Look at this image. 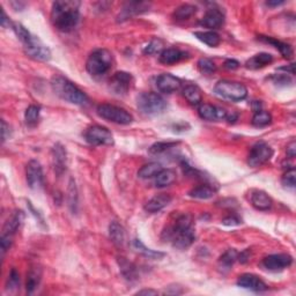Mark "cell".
Wrapping results in <instances>:
<instances>
[{"mask_svg": "<svg viewBox=\"0 0 296 296\" xmlns=\"http://www.w3.org/2000/svg\"><path fill=\"white\" fill-rule=\"evenodd\" d=\"M80 2L59 0L52 4L51 22L56 29L63 32L72 31L80 20Z\"/></svg>", "mask_w": 296, "mask_h": 296, "instance_id": "obj_1", "label": "cell"}, {"mask_svg": "<svg viewBox=\"0 0 296 296\" xmlns=\"http://www.w3.org/2000/svg\"><path fill=\"white\" fill-rule=\"evenodd\" d=\"M162 238L172 243L174 248L180 250H185L191 246L196 238L192 217L189 214H182L178 217L174 225L167 227L162 234Z\"/></svg>", "mask_w": 296, "mask_h": 296, "instance_id": "obj_2", "label": "cell"}, {"mask_svg": "<svg viewBox=\"0 0 296 296\" xmlns=\"http://www.w3.org/2000/svg\"><path fill=\"white\" fill-rule=\"evenodd\" d=\"M13 30L18 36L20 42L22 43L26 54L32 59L39 60V62H49L51 59V51L46 44L42 43L38 37H36L26 27L21 23H13Z\"/></svg>", "mask_w": 296, "mask_h": 296, "instance_id": "obj_3", "label": "cell"}, {"mask_svg": "<svg viewBox=\"0 0 296 296\" xmlns=\"http://www.w3.org/2000/svg\"><path fill=\"white\" fill-rule=\"evenodd\" d=\"M51 86L55 94L66 102L76 105H87L89 103L86 93L62 75H55L51 80Z\"/></svg>", "mask_w": 296, "mask_h": 296, "instance_id": "obj_4", "label": "cell"}, {"mask_svg": "<svg viewBox=\"0 0 296 296\" xmlns=\"http://www.w3.org/2000/svg\"><path fill=\"white\" fill-rule=\"evenodd\" d=\"M112 64L113 57L110 51L107 49H96L88 57L86 70L94 78H100L111 70Z\"/></svg>", "mask_w": 296, "mask_h": 296, "instance_id": "obj_5", "label": "cell"}, {"mask_svg": "<svg viewBox=\"0 0 296 296\" xmlns=\"http://www.w3.org/2000/svg\"><path fill=\"white\" fill-rule=\"evenodd\" d=\"M139 111L145 116H159L167 109V102L161 95L153 92H145L137 97Z\"/></svg>", "mask_w": 296, "mask_h": 296, "instance_id": "obj_6", "label": "cell"}, {"mask_svg": "<svg viewBox=\"0 0 296 296\" xmlns=\"http://www.w3.org/2000/svg\"><path fill=\"white\" fill-rule=\"evenodd\" d=\"M214 92L222 99L232 101V102H240L248 96V89L244 84L236 81L220 80L214 87Z\"/></svg>", "mask_w": 296, "mask_h": 296, "instance_id": "obj_7", "label": "cell"}, {"mask_svg": "<svg viewBox=\"0 0 296 296\" xmlns=\"http://www.w3.org/2000/svg\"><path fill=\"white\" fill-rule=\"evenodd\" d=\"M97 115H99L101 118H103L108 121H111V123L119 124V125H129L133 121V117L131 113L125 109L117 107V105L113 104H108L103 103L100 104L96 109Z\"/></svg>", "mask_w": 296, "mask_h": 296, "instance_id": "obj_8", "label": "cell"}, {"mask_svg": "<svg viewBox=\"0 0 296 296\" xmlns=\"http://www.w3.org/2000/svg\"><path fill=\"white\" fill-rule=\"evenodd\" d=\"M84 139L93 146H110L113 144V137L107 128L93 125L84 131Z\"/></svg>", "mask_w": 296, "mask_h": 296, "instance_id": "obj_9", "label": "cell"}, {"mask_svg": "<svg viewBox=\"0 0 296 296\" xmlns=\"http://www.w3.org/2000/svg\"><path fill=\"white\" fill-rule=\"evenodd\" d=\"M272 156L273 149L271 148V146L265 143H257L256 145L252 146V148H251L248 157V163L250 167L252 168L261 167L262 164H264L265 162L269 161Z\"/></svg>", "mask_w": 296, "mask_h": 296, "instance_id": "obj_10", "label": "cell"}, {"mask_svg": "<svg viewBox=\"0 0 296 296\" xmlns=\"http://www.w3.org/2000/svg\"><path fill=\"white\" fill-rule=\"evenodd\" d=\"M133 78L132 75L128 72L120 71L116 72L115 74L111 76L110 82H109V88L115 95L124 96L128 94V92L131 88Z\"/></svg>", "mask_w": 296, "mask_h": 296, "instance_id": "obj_11", "label": "cell"}, {"mask_svg": "<svg viewBox=\"0 0 296 296\" xmlns=\"http://www.w3.org/2000/svg\"><path fill=\"white\" fill-rule=\"evenodd\" d=\"M293 264V257L288 253H275L270 255V256L263 259L262 265L267 271H272V272H278V271H282L289 267Z\"/></svg>", "mask_w": 296, "mask_h": 296, "instance_id": "obj_12", "label": "cell"}, {"mask_svg": "<svg viewBox=\"0 0 296 296\" xmlns=\"http://www.w3.org/2000/svg\"><path fill=\"white\" fill-rule=\"evenodd\" d=\"M26 178L28 186L32 190H38L43 186L44 176L42 165L38 161L31 160L28 162L26 168Z\"/></svg>", "mask_w": 296, "mask_h": 296, "instance_id": "obj_13", "label": "cell"}, {"mask_svg": "<svg viewBox=\"0 0 296 296\" xmlns=\"http://www.w3.org/2000/svg\"><path fill=\"white\" fill-rule=\"evenodd\" d=\"M151 8V4L144 3V2H131L125 4V6L121 8L120 13L117 16V21L123 22L126 20L133 18V16L140 15L145 13V12L149 11Z\"/></svg>", "mask_w": 296, "mask_h": 296, "instance_id": "obj_14", "label": "cell"}, {"mask_svg": "<svg viewBox=\"0 0 296 296\" xmlns=\"http://www.w3.org/2000/svg\"><path fill=\"white\" fill-rule=\"evenodd\" d=\"M237 286L243 289L256 291V293H262L267 289V285L261 278L250 273L240 275L237 279Z\"/></svg>", "mask_w": 296, "mask_h": 296, "instance_id": "obj_15", "label": "cell"}, {"mask_svg": "<svg viewBox=\"0 0 296 296\" xmlns=\"http://www.w3.org/2000/svg\"><path fill=\"white\" fill-rule=\"evenodd\" d=\"M182 86V81L170 73L160 74L156 79V87L161 93L164 94H173L177 92Z\"/></svg>", "mask_w": 296, "mask_h": 296, "instance_id": "obj_16", "label": "cell"}, {"mask_svg": "<svg viewBox=\"0 0 296 296\" xmlns=\"http://www.w3.org/2000/svg\"><path fill=\"white\" fill-rule=\"evenodd\" d=\"M198 113H199L200 118L209 121L226 119L227 115H228L225 109L207 103H201L199 107H198Z\"/></svg>", "mask_w": 296, "mask_h": 296, "instance_id": "obj_17", "label": "cell"}, {"mask_svg": "<svg viewBox=\"0 0 296 296\" xmlns=\"http://www.w3.org/2000/svg\"><path fill=\"white\" fill-rule=\"evenodd\" d=\"M224 23H225V15L220 10H219V8H216V7L209 8L200 21V24L202 27L208 28V29H210L212 31L214 29H219V28L222 27V24Z\"/></svg>", "mask_w": 296, "mask_h": 296, "instance_id": "obj_18", "label": "cell"}, {"mask_svg": "<svg viewBox=\"0 0 296 296\" xmlns=\"http://www.w3.org/2000/svg\"><path fill=\"white\" fill-rule=\"evenodd\" d=\"M189 58V54L185 51H182L180 49L176 48H168L163 49L160 54V63L164 65H174L176 63H180L181 60H184Z\"/></svg>", "mask_w": 296, "mask_h": 296, "instance_id": "obj_19", "label": "cell"}, {"mask_svg": "<svg viewBox=\"0 0 296 296\" xmlns=\"http://www.w3.org/2000/svg\"><path fill=\"white\" fill-rule=\"evenodd\" d=\"M66 151L64 146L56 144L52 148V164H54L55 173L60 176L66 170Z\"/></svg>", "mask_w": 296, "mask_h": 296, "instance_id": "obj_20", "label": "cell"}, {"mask_svg": "<svg viewBox=\"0 0 296 296\" xmlns=\"http://www.w3.org/2000/svg\"><path fill=\"white\" fill-rule=\"evenodd\" d=\"M173 197L167 193H160L154 196L145 205V210L148 213H156L163 209L172 202Z\"/></svg>", "mask_w": 296, "mask_h": 296, "instance_id": "obj_21", "label": "cell"}, {"mask_svg": "<svg viewBox=\"0 0 296 296\" xmlns=\"http://www.w3.org/2000/svg\"><path fill=\"white\" fill-rule=\"evenodd\" d=\"M250 201L253 207L258 210H269L273 205L272 198L262 190H255L251 192Z\"/></svg>", "mask_w": 296, "mask_h": 296, "instance_id": "obj_22", "label": "cell"}, {"mask_svg": "<svg viewBox=\"0 0 296 296\" xmlns=\"http://www.w3.org/2000/svg\"><path fill=\"white\" fill-rule=\"evenodd\" d=\"M24 219V214L22 210H15L12 216L7 219L3 228V235H7V236H13V235L18 232L20 226L22 225Z\"/></svg>", "mask_w": 296, "mask_h": 296, "instance_id": "obj_23", "label": "cell"}, {"mask_svg": "<svg viewBox=\"0 0 296 296\" xmlns=\"http://www.w3.org/2000/svg\"><path fill=\"white\" fill-rule=\"evenodd\" d=\"M40 280H42V269L37 265L31 266L27 273V293H34L39 286Z\"/></svg>", "mask_w": 296, "mask_h": 296, "instance_id": "obj_24", "label": "cell"}, {"mask_svg": "<svg viewBox=\"0 0 296 296\" xmlns=\"http://www.w3.org/2000/svg\"><path fill=\"white\" fill-rule=\"evenodd\" d=\"M273 62L272 55L266 54V52H262V54H257L253 57H251L249 60H246L245 67L248 70H259L267 66V65Z\"/></svg>", "mask_w": 296, "mask_h": 296, "instance_id": "obj_25", "label": "cell"}, {"mask_svg": "<svg viewBox=\"0 0 296 296\" xmlns=\"http://www.w3.org/2000/svg\"><path fill=\"white\" fill-rule=\"evenodd\" d=\"M109 236H110L113 244L121 248L125 244V229L121 227L118 222L113 221L109 226Z\"/></svg>", "mask_w": 296, "mask_h": 296, "instance_id": "obj_26", "label": "cell"}, {"mask_svg": "<svg viewBox=\"0 0 296 296\" xmlns=\"http://www.w3.org/2000/svg\"><path fill=\"white\" fill-rule=\"evenodd\" d=\"M183 96L190 104L194 105V107H199L201 104V91L196 84H188V86H185L183 89Z\"/></svg>", "mask_w": 296, "mask_h": 296, "instance_id": "obj_27", "label": "cell"}, {"mask_svg": "<svg viewBox=\"0 0 296 296\" xmlns=\"http://www.w3.org/2000/svg\"><path fill=\"white\" fill-rule=\"evenodd\" d=\"M176 172L174 169H162L155 176V185L157 188H165L176 181Z\"/></svg>", "mask_w": 296, "mask_h": 296, "instance_id": "obj_28", "label": "cell"}, {"mask_svg": "<svg viewBox=\"0 0 296 296\" xmlns=\"http://www.w3.org/2000/svg\"><path fill=\"white\" fill-rule=\"evenodd\" d=\"M259 38H261L262 40H264L265 43L272 44V46L277 48L278 50L280 51V54L282 55L283 58L290 59L291 57H293L294 52H293V49H291L289 44L283 43V42H281V40H278V39L272 38V37H267V36H259Z\"/></svg>", "mask_w": 296, "mask_h": 296, "instance_id": "obj_29", "label": "cell"}, {"mask_svg": "<svg viewBox=\"0 0 296 296\" xmlns=\"http://www.w3.org/2000/svg\"><path fill=\"white\" fill-rule=\"evenodd\" d=\"M193 35L196 36V37L199 39L200 42H202L204 44H206V46H208L210 48L218 47L221 42V38H220V36H219L218 32L212 31V30L196 31Z\"/></svg>", "mask_w": 296, "mask_h": 296, "instance_id": "obj_30", "label": "cell"}, {"mask_svg": "<svg viewBox=\"0 0 296 296\" xmlns=\"http://www.w3.org/2000/svg\"><path fill=\"white\" fill-rule=\"evenodd\" d=\"M214 194H216V190H214L212 186L207 184H202L197 186V188L192 189L191 191L189 192V196L194 199H200V200H206L212 198Z\"/></svg>", "mask_w": 296, "mask_h": 296, "instance_id": "obj_31", "label": "cell"}, {"mask_svg": "<svg viewBox=\"0 0 296 296\" xmlns=\"http://www.w3.org/2000/svg\"><path fill=\"white\" fill-rule=\"evenodd\" d=\"M162 169L163 168H162V165L160 163H157V162H151V163L145 164L140 168L139 172H138V176L143 178V180H148V178L155 177Z\"/></svg>", "mask_w": 296, "mask_h": 296, "instance_id": "obj_32", "label": "cell"}, {"mask_svg": "<svg viewBox=\"0 0 296 296\" xmlns=\"http://www.w3.org/2000/svg\"><path fill=\"white\" fill-rule=\"evenodd\" d=\"M39 113L40 108L38 105L31 104L26 109V112H24V120H26V124L28 126H35V125H37L39 120Z\"/></svg>", "mask_w": 296, "mask_h": 296, "instance_id": "obj_33", "label": "cell"}, {"mask_svg": "<svg viewBox=\"0 0 296 296\" xmlns=\"http://www.w3.org/2000/svg\"><path fill=\"white\" fill-rule=\"evenodd\" d=\"M194 13H196V7L190 5V4H184V5H181L176 8L175 12H174V18L178 21H183V20L191 18Z\"/></svg>", "mask_w": 296, "mask_h": 296, "instance_id": "obj_34", "label": "cell"}, {"mask_svg": "<svg viewBox=\"0 0 296 296\" xmlns=\"http://www.w3.org/2000/svg\"><path fill=\"white\" fill-rule=\"evenodd\" d=\"M118 263H119L121 273H123V275L128 279V280L132 281V280H135V279H137V270H136V267L133 266V264L128 262L125 258H119Z\"/></svg>", "mask_w": 296, "mask_h": 296, "instance_id": "obj_35", "label": "cell"}, {"mask_svg": "<svg viewBox=\"0 0 296 296\" xmlns=\"http://www.w3.org/2000/svg\"><path fill=\"white\" fill-rule=\"evenodd\" d=\"M271 121H272V116L264 110L256 111L252 117V125L256 128L267 126L271 124Z\"/></svg>", "mask_w": 296, "mask_h": 296, "instance_id": "obj_36", "label": "cell"}, {"mask_svg": "<svg viewBox=\"0 0 296 296\" xmlns=\"http://www.w3.org/2000/svg\"><path fill=\"white\" fill-rule=\"evenodd\" d=\"M238 258V252L235 249H229L227 250L226 252L222 255L219 259V264L221 267H225V269H230L234 265V263L237 261Z\"/></svg>", "mask_w": 296, "mask_h": 296, "instance_id": "obj_37", "label": "cell"}, {"mask_svg": "<svg viewBox=\"0 0 296 296\" xmlns=\"http://www.w3.org/2000/svg\"><path fill=\"white\" fill-rule=\"evenodd\" d=\"M198 68L204 74H213L217 71V65L209 58H200L198 60Z\"/></svg>", "mask_w": 296, "mask_h": 296, "instance_id": "obj_38", "label": "cell"}, {"mask_svg": "<svg viewBox=\"0 0 296 296\" xmlns=\"http://www.w3.org/2000/svg\"><path fill=\"white\" fill-rule=\"evenodd\" d=\"M162 50H163V43H162V40L159 38H154L144 48V54L145 55L161 54Z\"/></svg>", "mask_w": 296, "mask_h": 296, "instance_id": "obj_39", "label": "cell"}, {"mask_svg": "<svg viewBox=\"0 0 296 296\" xmlns=\"http://www.w3.org/2000/svg\"><path fill=\"white\" fill-rule=\"evenodd\" d=\"M68 206H70L72 212H75L76 206H78V192H76V186L73 181L70 182V186H68Z\"/></svg>", "mask_w": 296, "mask_h": 296, "instance_id": "obj_40", "label": "cell"}, {"mask_svg": "<svg viewBox=\"0 0 296 296\" xmlns=\"http://www.w3.org/2000/svg\"><path fill=\"white\" fill-rule=\"evenodd\" d=\"M177 143H165V141H159V143H155L151 146V148H149V153L157 155V154H162V153L167 152L168 149L175 147Z\"/></svg>", "mask_w": 296, "mask_h": 296, "instance_id": "obj_41", "label": "cell"}, {"mask_svg": "<svg viewBox=\"0 0 296 296\" xmlns=\"http://www.w3.org/2000/svg\"><path fill=\"white\" fill-rule=\"evenodd\" d=\"M20 286V274L18 271L13 269L11 271L10 275H8L7 279V283H6V289L7 290H13V289H18Z\"/></svg>", "mask_w": 296, "mask_h": 296, "instance_id": "obj_42", "label": "cell"}, {"mask_svg": "<svg viewBox=\"0 0 296 296\" xmlns=\"http://www.w3.org/2000/svg\"><path fill=\"white\" fill-rule=\"evenodd\" d=\"M133 245H135V248L140 251V252H143L145 256H148V257H153V258H159L163 256V253L161 252H156V251H153L151 249H147L146 246L141 243L140 240H135L133 241Z\"/></svg>", "mask_w": 296, "mask_h": 296, "instance_id": "obj_43", "label": "cell"}, {"mask_svg": "<svg viewBox=\"0 0 296 296\" xmlns=\"http://www.w3.org/2000/svg\"><path fill=\"white\" fill-rule=\"evenodd\" d=\"M295 178H296L295 169L291 168L289 170H287V172L283 174L282 180H281L283 186H286V188L294 189L295 188Z\"/></svg>", "mask_w": 296, "mask_h": 296, "instance_id": "obj_44", "label": "cell"}, {"mask_svg": "<svg viewBox=\"0 0 296 296\" xmlns=\"http://www.w3.org/2000/svg\"><path fill=\"white\" fill-rule=\"evenodd\" d=\"M11 136V129H10V125H8L5 120H2V139H3V143H5V141L10 138Z\"/></svg>", "mask_w": 296, "mask_h": 296, "instance_id": "obj_45", "label": "cell"}, {"mask_svg": "<svg viewBox=\"0 0 296 296\" xmlns=\"http://www.w3.org/2000/svg\"><path fill=\"white\" fill-rule=\"evenodd\" d=\"M224 66L227 68V70H237L238 67H240V63L237 62L236 59H227Z\"/></svg>", "mask_w": 296, "mask_h": 296, "instance_id": "obj_46", "label": "cell"}, {"mask_svg": "<svg viewBox=\"0 0 296 296\" xmlns=\"http://www.w3.org/2000/svg\"><path fill=\"white\" fill-rule=\"evenodd\" d=\"M240 219H237L236 217H228L224 219V221H222V224L225 226H237L240 225Z\"/></svg>", "mask_w": 296, "mask_h": 296, "instance_id": "obj_47", "label": "cell"}, {"mask_svg": "<svg viewBox=\"0 0 296 296\" xmlns=\"http://www.w3.org/2000/svg\"><path fill=\"white\" fill-rule=\"evenodd\" d=\"M0 24H2V26L4 28H7V27H10V26H13V24L11 23L10 19H8L6 12L4 11V8H2V18H0Z\"/></svg>", "mask_w": 296, "mask_h": 296, "instance_id": "obj_48", "label": "cell"}, {"mask_svg": "<svg viewBox=\"0 0 296 296\" xmlns=\"http://www.w3.org/2000/svg\"><path fill=\"white\" fill-rule=\"evenodd\" d=\"M296 155V144L295 141H291L289 145H287V156L289 159H294Z\"/></svg>", "mask_w": 296, "mask_h": 296, "instance_id": "obj_49", "label": "cell"}, {"mask_svg": "<svg viewBox=\"0 0 296 296\" xmlns=\"http://www.w3.org/2000/svg\"><path fill=\"white\" fill-rule=\"evenodd\" d=\"M272 79L274 80V83H277V84L278 83H287V82H289V81H290V79L286 74L274 75Z\"/></svg>", "mask_w": 296, "mask_h": 296, "instance_id": "obj_50", "label": "cell"}, {"mask_svg": "<svg viewBox=\"0 0 296 296\" xmlns=\"http://www.w3.org/2000/svg\"><path fill=\"white\" fill-rule=\"evenodd\" d=\"M237 259L241 263H243V264H244V263H246V262H249V259H250V251L249 250L243 251V252H241L240 255H238V258Z\"/></svg>", "mask_w": 296, "mask_h": 296, "instance_id": "obj_51", "label": "cell"}, {"mask_svg": "<svg viewBox=\"0 0 296 296\" xmlns=\"http://www.w3.org/2000/svg\"><path fill=\"white\" fill-rule=\"evenodd\" d=\"M286 2H283V0H270V2H266V5L270 7H277V6L283 5Z\"/></svg>", "mask_w": 296, "mask_h": 296, "instance_id": "obj_52", "label": "cell"}, {"mask_svg": "<svg viewBox=\"0 0 296 296\" xmlns=\"http://www.w3.org/2000/svg\"><path fill=\"white\" fill-rule=\"evenodd\" d=\"M279 71H286L287 73H289V74L293 75L294 74V64H290L288 66H283L279 68Z\"/></svg>", "mask_w": 296, "mask_h": 296, "instance_id": "obj_53", "label": "cell"}, {"mask_svg": "<svg viewBox=\"0 0 296 296\" xmlns=\"http://www.w3.org/2000/svg\"><path fill=\"white\" fill-rule=\"evenodd\" d=\"M137 294L138 295H156L157 291L153 290V289H143V290L138 291Z\"/></svg>", "mask_w": 296, "mask_h": 296, "instance_id": "obj_54", "label": "cell"}]
</instances>
